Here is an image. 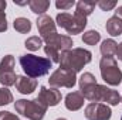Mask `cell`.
I'll return each mask as SVG.
<instances>
[{"label": "cell", "instance_id": "cell-1", "mask_svg": "<svg viewBox=\"0 0 122 120\" xmlns=\"http://www.w3.org/2000/svg\"><path fill=\"white\" fill-rule=\"evenodd\" d=\"M80 92L84 96V99L92 103H105L108 106H118L121 103V95L118 93V90L111 89L105 85L95 83Z\"/></svg>", "mask_w": 122, "mask_h": 120}, {"label": "cell", "instance_id": "cell-2", "mask_svg": "<svg viewBox=\"0 0 122 120\" xmlns=\"http://www.w3.org/2000/svg\"><path fill=\"white\" fill-rule=\"evenodd\" d=\"M92 61L91 51L85 48H71L65 52H62L60 57V68L72 71L75 74L81 72L85 65H88Z\"/></svg>", "mask_w": 122, "mask_h": 120}, {"label": "cell", "instance_id": "cell-3", "mask_svg": "<svg viewBox=\"0 0 122 120\" xmlns=\"http://www.w3.org/2000/svg\"><path fill=\"white\" fill-rule=\"evenodd\" d=\"M20 65L29 78H40L50 72L53 62L46 57H37L34 54H24L20 57Z\"/></svg>", "mask_w": 122, "mask_h": 120}, {"label": "cell", "instance_id": "cell-4", "mask_svg": "<svg viewBox=\"0 0 122 120\" xmlns=\"http://www.w3.org/2000/svg\"><path fill=\"white\" fill-rule=\"evenodd\" d=\"M14 109L17 113L27 117L29 120H43L46 116V112H47V107L41 102H38L37 97L33 100H27V99L16 100Z\"/></svg>", "mask_w": 122, "mask_h": 120}, {"label": "cell", "instance_id": "cell-5", "mask_svg": "<svg viewBox=\"0 0 122 120\" xmlns=\"http://www.w3.org/2000/svg\"><path fill=\"white\" fill-rule=\"evenodd\" d=\"M87 17H82V16H78V14H70L67 11H61L57 14L56 17V24L64 28L68 34H81L84 28L87 27Z\"/></svg>", "mask_w": 122, "mask_h": 120}, {"label": "cell", "instance_id": "cell-6", "mask_svg": "<svg viewBox=\"0 0 122 120\" xmlns=\"http://www.w3.org/2000/svg\"><path fill=\"white\" fill-rule=\"evenodd\" d=\"M99 72L101 78L107 85L118 86L122 82V71L118 66V62L114 58H101L99 61Z\"/></svg>", "mask_w": 122, "mask_h": 120}, {"label": "cell", "instance_id": "cell-7", "mask_svg": "<svg viewBox=\"0 0 122 120\" xmlns=\"http://www.w3.org/2000/svg\"><path fill=\"white\" fill-rule=\"evenodd\" d=\"M48 83L51 88H57V89L58 88H68V89H71L77 83V74L72 71H68V69L58 68L50 75Z\"/></svg>", "mask_w": 122, "mask_h": 120}, {"label": "cell", "instance_id": "cell-8", "mask_svg": "<svg viewBox=\"0 0 122 120\" xmlns=\"http://www.w3.org/2000/svg\"><path fill=\"white\" fill-rule=\"evenodd\" d=\"M84 116L87 120H109L112 110L105 103H90L84 110Z\"/></svg>", "mask_w": 122, "mask_h": 120}, {"label": "cell", "instance_id": "cell-9", "mask_svg": "<svg viewBox=\"0 0 122 120\" xmlns=\"http://www.w3.org/2000/svg\"><path fill=\"white\" fill-rule=\"evenodd\" d=\"M38 102H41L47 109L48 107H54L57 106L61 102L62 96H61V92L57 88H47V86H41L40 92H38V96H37Z\"/></svg>", "mask_w": 122, "mask_h": 120}, {"label": "cell", "instance_id": "cell-10", "mask_svg": "<svg viewBox=\"0 0 122 120\" xmlns=\"http://www.w3.org/2000/svg\"><path fill=\"white\" fill-rule=\"evenodd\" d=\"M36 23H37V28H38V32H40V37H41L43 42L57 34V24L50 16H47V14L38 16Z\"/></svg>", "mask_w": 122, "mask_h": 120}, {"label": "cell", "instance_id": "cell-11", "mask_svg": "<svg viewBox=\"0 0 122 120\" xmlns=\"http://www.w3.org/2000/svg\"><path fill=\"white\" fill-rule=\"evenodd\" d=\"M44 42H46V45L54 47L60 54L65 52V51H68V50H71L72 45H74L72 38H71L70 35H61V34H58V32H57L56 35H53L51 38L46 40Z\"/></svg>", "mask_w": 122, "mask_h": 120}, {"label": "cell", "instance_id": "cell-12", "mask_svg": "<svg viewBox=\"0 0 122 120\" xmlns=\"http://www.w3.org/2000/svg\"><path fill=\"white\" fill-rule=\"evenodd\" d=\"M37 79L29 78L26 75H20L16 79V89L19 90L21 95H30L37 89Z\"/></svg>", "mask_w": 122, "mask_h": 120}, {"label": "cell", "instance_id": "cell-13", "mask_svg": "<svg viewBox=\"0 0 122 120\" xmlns=\"http://www.w3.org/2000/svg\"><path fill=\"white\" fill-rule=\"evenodd\" d=\"M84 103H85V99L81 95V92H70L64 99V105L70 112L80 110L84 106Z\"/></svg>", "mask_w": 122, "mask_h": 120}, {"label": "cell", "instance_id": "cell-14", "mask_svg": "<svg viewBox=\"0 0 122 120\" xmlns=\"http://www.w3.org/2000/svg\"><path fill=\"white\" fill-rule=\"evenodd\" d=\"M97 6V1H88V0H80L75 3V14L82 16V17H88L92 14L94 9Z\"/></svg>", "mask_w": 122, "mask_h": 120}, {"label": "cell", "instance_id": "cell-15", "mask_svg": "<svg viewBox=\"0 0 122 120\" xmlns=\"http://www.w3.org/2000/svg\"><path fill=\"white\" fill-rule=\"evenodd\" d=\"M117 42L115 40L112 38H108V40H104L101 42V47H99V51L102 54L104 58H114L115 52H117Z\"/></svg>", "mask_w": 122, "mask_h": 120}, {"label": "cell", "instance_id": "cell-16", "mask_svg": "<svg viewBox=\"0 0 122 120\" xmlns=\"http://www.w3.org/2000/svg\"><path fill=\"white\" fill-rule=\"evenodd\" d=\"M105 30H107V32H108L109 35H112V37L121 35L122 34V21L118 17L112 16L111 18H108V21H107V24H105Z\"/></svg>", "mask_w": 122, "mask_h": 120}, {"label": "cell", "instance_id": "cell-17", "mask_svg": "<svg viewBox=\"0 0 122 120\" xmlns=\"http://www.w3.org/2000/svg\"><path fill=\"white\" fill-rule=\"evenodd\" d=\"M29 7H30V10L34 14L43 16L50 7V1L48 0H30L29 1Z\"/></svg>", "mask_w": 122, "mask_h": 120}, {"label": "cell", "instance_id": "cell-18", "mask_svg": "<svg viewBox=\"0 0 122 120\" xmlns=\"http://www.w3.org/2000/svg\"><path fill=\"white\" fill-rule=\"evenodd\" d=\"M13 27H14V30L17 31V32H20V34H27V32H30L31 31V21L29 18H26V17H17L14 21H13Z\"/></svg>", "mask_w": 122, "mask_h": 120}, {"label": "cell", "instance_id": "cell-19", "mask_svg": "<svg viewBox=\"0 0 122 120\" xmlns=\"http://www.w3.org/2000/svg\"><path fill=\"white\" fill-rule=\"evenodd\" d=\"M101 41V34L95 30H88L82 34V42L87 45H97Z\"/></svg>", "mask_w": 122, "mask_h": 120}, {"label": "cell", "instance_id": "cell-20", "mask_svg": "<svg viewBox=\"0 0 122 120\" xmlns=\"http://www.w3.org/2000/svg\"><path fill=\"white\" fill-rule=\"evenodd\" d=\"M41 45H43V40H41V37H38V35H31L29 37L26 41H24V47L27 48V50H30V51H38L40 48H41Z\"/></svg>", "mask_w": 122, "mask_h": 120}, {"label": "cell", "instance_id": "cell-21", "mask_svg": "<svg viewBox=\"0 0 122 120\" xmlns=\"http://www.w3.org/2000/svg\"><path fill=\"white\" fill-rule=\"evenodd\" d=\"M95 83H97V79H95V76L92 75L91 72H84V74L80 76V79H78L80 90L85 89V88H88V86H91V85H95Z\"/></svg>", "mask_w": 122, "mask_h": 120}, {"label": "cell", "instance_id": "cell-22", "mask_svg": "<svg viewBox=\"0 0 122 120\" xmlns=\"http://www.w3.org/2000/svg\"><path fill=\"white\" fill-rule=\"evenodd\" d=\"M16 79H17L16 72H0V83L4 88L16 85Z\"/></svg>", "mask_w": 122, "mask_h": 120}, {"label": "cell", "instance_id": "cell-23", "mask_svg": "<svg viewBox=\"0 0 122 120\" xmlns=\"http://www.w3.org/2000/svg\"><path fill=\"white\" fill-rule=\"evenodd\" d=\"M14 57L13 55H6L0 62V72H14Z\"/></svg>", "mask_w": 122, "mask_h": 120}, {"label": "cell", "instance_id": "cell-24", "mask_svg": "<svg viewBox=\"0 0 122 120\" xmlns=\"http://www.w3.org/2000/svg\"><path fill=\"white\" fill-rule=\"evenodd\" d=\"M13 102V93L9 90V88H0V106L9 105Z\"/></svg>", "mask_w": 122, "mask_h": 120}, {"label": "cell", "instance_id": "cell-25", "mask_svg": "<svg viewBox=\"0 0 122 120\" xmlns=\"http://www.w3.org/2000/svg\"><path fill=\"white\" fill-rule=\"evenodd\" d=\"M97 6L102 11H109V10H112V9L117 7V1H114V0H99L97 3Z\"/></svg>", "mask_w": 122, "mask_h": 120}, {"label": "cell", "instance_id": "cell-26", "mask_svg": "<svg viewBox=\"0 0 122 120\" xmlns=\"http://www.w3.org/2000/svg\"><path fill=\"white\" fill-rule=\"evenodd\" d=\"M74 6H75V1H74V0H68V1L57 0V1H56V7H57L58 10H62V11L70 10V9H71V7H74Z\"/></svg>", "mask_w": 122, "mask_h": 120}, {"label": "cell", "instance_id": "cell-27", "mask_svg": "<svg viewBox=\"0 0 122 120\" xmlns=\"http://www.w3.org/2000/svg\"><path fill=\"white\" fill-rule=\"evenodd\" d=\"M0 120H20L17 115L7 112V110H0Z\"/></svg>", "mask_w": 122, "mask_h": 120}, {"label": "cell", "instance_id": "cell-28", "mask_svg": "<svg viewBox=\"0 0 122 120\" xmlns=\"http://www.w3.org/2000/svg\"><path fill=\"white\" fill-rule=\"evenodd\" d=\"M7 30V17H6V11L0 10V32H4Z\"/></svg>", "mask_w": 122, "mask_h": 120}, {"label": "cell", "instance_id": "cell-29", "mask_svg": "<svg viewBox=\"0 0 122 120\" xmlns=\"http://www.w3.org/2000/svg\"><path fill=\"white\" fill-rule=\"evenodd\" d=\"M115 57L119 61H122V42H119L117 45V52H115Z\"/></svg>", "mask_w": 122, "mask_h": 120}, {"label": "cell", "instance_id": "cell-30", "mask_svg": "<svg viewBox=\"0 0 122 120\" xmlns=\"http://www.w3.org/2000/svg\"><path fill=\"white\" fill-rule=\"evenodd\" d=\"M115 17H118V18L122 21V6H119V7L115 10Z\"/></svg>", "mask_w": 122, "mask_h": 120}, {"label": "cell", "instance_id": "cell-31", "mask_svg": "<svg viewBox=\"0 0 122 120\" xmlns=\"http://www.w3.org/2000/svg\"><path fill=\"white\" fill-rule=\"evenodd\" d=\"M6 6H7V3H6L4 0H0V10H1V11L6 10Z\"/></svg>", "mask_w": 122, "mask_h": 120}, {"label": "cell", "instance_id": "cell-32", "mask_svg": "<svg viewBox=\"0 0 122 120\" xmlns=\"http://www.w3.org/2000/svg\"><path fill=\"white\" fill-rule=\"evenodd\" d=\"M57 120H67V119H64V117H60V119H57Z\"/></svg>", "mask_w": 122, "mask_h": 120}, {"label": "cell", "instance_id": "cell-33", "mask_svg": "<svg viewBox=\"0 0 122 120\" xmlns=\"http://www.w3.org/2000/svg\"><path fill=\"white\" fill-rule=\"evenodd\" d=\"M121 103H122V96H121Z\"/></svg>", "mask_w": 122, "mask_h": 120}, {"label": "cell", "instance_id": "cell-34", "mask_svg": "<svg viewBox=\"0 0 122 120\" xmlns=\"http://www.w3.org/2000/svg\"><path fill=\"white\" fill-rule=\"evenodd\" d=\"M121 120H122V117H121Z\"/></svg>", "mask_w": 122, "mask_h": 120}]
</instances>
